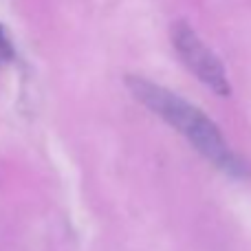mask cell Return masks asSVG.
<instances>
[{
	"label": "cell",
	"mask_w": 251,
	"mask_h": 251,
	"mask_svg": "<svg viewBox=\"0 0 251 251\" xmlns=\"http://www.w3.org/2000/svg\"><path fill=\"white\" fill-rule=\"evenodd\" d=\"M126 86L146 108H150L165 124L176 128L218 170L231 174V176H243L247 172L243 161L234 154V150L229 148V143L225 141L223 132L214 126L212 119L205 113H201L196 106H192L187 100L178 97L172 91H165L154 82L137 77V75L126 77Z\"/></svg>",
	"instance_id": "1"
},
{
	"label": "cell",
	"mask_w": 251,
	"mask_h": 251,
	"mask_svg": "<svg viewBox=\"0 0 251 251\" xmlns=\"http://www.w3.org/2000/svg\"><path fill=\"white\" fill-rule=\"evenodd\" d=\"M11 55H13L11 42H9V38H7V33H4V29L0 26V60H9Z\"/></svg>",
	"instance_id": "3"
},
{
	"label": "cell",
	"mask_w": 251,
	"mask_h": 251,
	"mask_svg": "<svg viewBox=\"0 0 251 251\" xmlns=\"http://www.w3.org/2000/svg\"><path fill=\"white\" fill-rule=\"evenodd\" d=\"M172 42L183 64L196 75L203 84H207L216 95H229V79L223 69V62L216 53L196 35V31L185 20L172 25Z\"/></svg>",
	"instance_id": "2"
}]
</instances>
